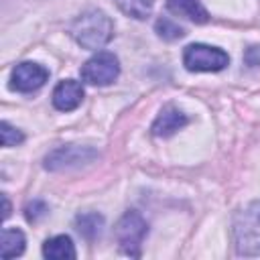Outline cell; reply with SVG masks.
I'll list each match as a JSON object with an SVG mask.
<instances>
[{
	"label": "cell",
	"instance_id": "277c9868",
	"mask_svg": "<svg viewBox=\"0 0 260 260\" xmlns=\"http://www.w3.org/2000/svg\"><path fill=\"white\" fill-rule=\"evenodd\" d=\"M183 63L189 71H221L228 63L230 57L225 51L209 45H189L183 51Z\"/></svg>",
	"mask_w": 260,
	"mask_h": 260
},
{
	"label": "cell",
	"instance_id": "e0dca14e",
	"mask_svg": "<svg viewBox=\"0 0 260 260\" xmlns=\"http://www.w3.org/2000/svg\"><path fill=\"white\" fill-rule=\"evenodd\" d=\"M49 209H47V205L43 203V201H39V199H35V201H30V203H26V207H24V217L28 219V221H39L45 213H47Z\"/></svg>",
	"mask_w": 260,
	"mask_h": 260
},
{
	"label": "cell",
	"instance_id": "30bf717a",
	"mask_svg": "<svg viewBox=\"0 0 260 260\" xmlns=\"http://www.w3.org/2000/svg\"><path fill=\"white\" fill-rule=\"evenodd\" d=\"M167 8L183 18L197 22V24H203L209 20V14L199 0H167Z\"/></svg>",
	"mask_w": 260,
	"mask_h": 260
},
{
	"label": "cell",
	"instance_id": "ac0fdd59",
	"mask_svg": "<svg viewBox=\"0 0 260 260\" xmlns=\"http://www.w3.org/2000/svg\"><path fill=\"white\" fill-rule=\"evenodd\" d=\"M244 61H246L248 67L260 65V47H258V45H256V47H250V49L246 51V55H244Z\"/></svg>",
	"mask_w": 260,
	"mask_h": 260
},
{
	"label": "cell",
	"instance_id": "7c38bea8",
	"mask_svg": "<svg viewBox=\"0 0 260 260\" xmlns=\"http://www.w3.org/2000/svg\"><path fill=\"white\" fill-rule=\"evenodd\" d=\"M102 228H104V217L100 213H81L75 217V230L79 232V236H83L89 242L102 236Z\"/></svg>",
	"mask_w": 260,
	"mask_h": 260
},
{
	"label": "cell",
	"instance_id": "4fadbf2b",
	"mask_svg": "<svg viewBox=\"0 0 260 260\" xmlns=\"http://www.w3.org/2000/svg\"><path fill=\"white\" fill-rule=\"evenodd\" d=\"M24 250V234L16 228H4L2 230V258H14L20 256Z\"/></svg>",
	"mask_w": 260,
	"mask_h": 260
},
{
	"label": "cell",
	"instance_id": "9c48e42d",
	"mask_svg": "<svg viewBox=\"0 0 260 260\" xmlns=\"http://www.w3.org/2000/svg\"><path fill=\"white\" fill-rule=\"evenodd\" d=\"M185 124H187V116H185L179 108H175V106H165V108L160 110V114L156 116L154 124H152V134L167 138V136L175 134L177 130H181Z\"/></svg>",
	"mask_w": 260,
	"mask_h": 260
},
{
	"label": "cell",
	"instance_id": "3957f363",
	"mask_svg": "<svg viewBox=\"0 0 260 260\" xmlns=\"http://www.w3.org/2000/svg\"><path fill=\"white\" fill-rule=\"evenodd\" d=\"M114 234H116L120 250L136 258L140 256V246L144 242V236L148 234V225H146V219L138 211H126L118 219Z\"/></svg>",
	"mask_w": 260,
	"mask_h": 260
},
{
	"label": "cell",
	"instance_id": "9a60e30c",
	"mask_svg": "<svg viewBox=\"0 0 260 260\" xmlns=\"http://www.w3.org/2000/svg\"><path fill=\"white\" fill-rule=\"evenodd\" d=\"M154 28H156L158 37L165 39V41H177V39H181V37L185 35V30H183L177 22H173L171 18H167V16L158 18L156 24H154Z\"/></svg>",
	"mask_w": 260,
	"mask_h": 260
},
{
	"label": "cell",
	"instance_id": "5b68a950",
	"mask_svg": "<svg viewBox=\"0 0 260 260\" xmlns=\"http://www.w3.org/2000/svg\"><path fill=\"white\" fill-rule=\"evenodd\" d=\"M120 73L118 57L110 51H100L81 65V79L89 85H110Z\"/></svg>",
	"mask_w": 260,
	"mask_h": 260
},
{
	"label": "cell",
	"instance_id": "7a4b0ae2",
	"mask_svg": "<svg viewBox=\"0 0 260 260\" xmlns=\"http://www.w3.org/2000/svg\"><path fill=\"white\" fill-rule=\"evenodd\" d=\"M234 242L242 256L260 254V199L246 205L234 219Z\"/></svg>",
	"mask_w": 260,
	"mask_h": 260
},
{
	"label": "cell",
	"instance_id": "5bb4252c",
	"mask_svg": "<svg viewBox=\"0 0 260 260\" xmlns=\"http://www.w3.org/2000/svg\"><path fill=\"white\" fill-rule=\"evenodd\" d=\"M114 2L124 14L138 18V20L146 18L152 10V0H114Z\"/></svg>",
	"mask_w": 260,
	"mask_h": 260
},
{
	"label": "cell",
	"instance_id": "6da1fadb",
	"mask_svg": "<svg viewBox=\"0 0 260 260\" xmlns=\"http://www.w3.org/2000/svg\"><path fill=\"white\" fill-rule=\"evenodd\" d=\"M69 32L83 49L98 51L114 37V22L102 10H87L71 22Z\"/></svg>",
	"mask_w": 260,
	"mask_h": 260
},
{
	"label": "cell",
	"instance_id": "ba28073f",
	"mask_svg": "<svg viewBox=\"0 0 260 260\" xmlns=\"http://www.w3.org/2000/svg\"><path fill=\"white\" fill-rule=\"evenodd\" d=\"M83 100V87L75 79H63L53 89V106L59 112H71L75 110Z\"/></svg>",
	"mask_w": 260,
	"mask_h": 260
},
{
	"label": "cell",
	"instance_id": "2e32d148",
	"mask_svg": "<svg viewBox=\"0 0 260 260\" xmlns=\"http://www.w3.org/2000/svg\"><path fill=\"white\" fill-rule=\"evenodd\" d=\"M2 146H16V144H20L22 142V132L20 130H16L14 126H10L8 122H2Z\"/></svg>",
	"mask_w": 260,
	"mask_h": 260
},
{
	"label": "cell",
	"instance_id": "52a82bcc",
	"mask_svg": "<svg viewBox=\"0 0 260 260\" xmlns=\"http://www.w3.org/2000/svg\"><path fill=\"white\" fill-rule=\"evenodd\" d=\"M47 77H49V71L43 65L24 61L12 69L10 87L16 91H22V93H30V91H37L39 87H43Z\"/></svg>",
	"mask_w": 260,
	"mask_h": 260
},
{
	"label": "cell",
	"instance_id": "8fae6325",
	"mask_svg": "<svg viewBox=\"0 0 260 260\" xmlns=\"http://www.w3.org/2000/svg\"><path fill=\"white\" fill-rule=\"evenodd\" d=\"M43 256L51 258V260H71V258H75V248H73L71 238L65 236V234L49 238L43 244Z\"/></svg>",
	"mask_w": 260,
	"mask_h": 260
},
{
	"label": "cell",
	"instance_id": "d6986e66",
	"mask_svg": "<svg viewBox=\"0 0 260 260\" xmlns=\"http://www.w3.org/2000/svg\"><path fill=\"white\" fill-rule=\"evenodd\" d=\"M2 201H4V217H8V213H10V203H8V197H6V195H2Z\"/></svg>",
	"mask_w": 260,
	"mask_h": 260
},
{
	"label": "cell",
	"instance_id": "8992f818",
	"mask_svg": "<svg viewBox=\"0 0 260 260\" xmlns=\"http://www.w3.org/2000/svg\"><path fill=\"white\" fill-rule=\"evenodd\" d=\"M93 158H98V150H93L89 146H73L71 144V146H59L53 152H49L45 158V167L49 171H63V169L85 165Z\"/></svg>",
	"mask_w": 260,
	"mask_h": 260
}]
</instances>
